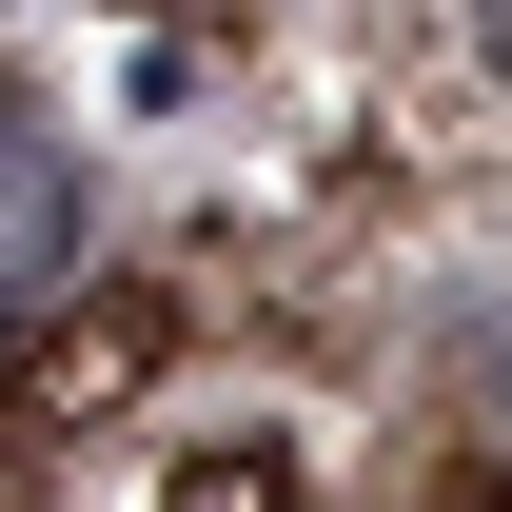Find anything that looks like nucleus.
Wrapping results in <instances>:
<instances>
[{"instance_id":"nucleus-1","label":"nucleus","mask_w":512,"mask_h":512,"mask_svg":"<svg viewBox=\"0 0 512 512\" xmlns=\"http://www.w3.org/2000/svg\"><path fill=\"white\" fill-rule=\"evenodd\" d=\"M60 276H79V158L0 119V316H40Z\"/></svg>"},{"instance_id":"nucleus-2","label":"nucleus","mask_w":512,"mask_h":512,"mask_svg":"<svg viewBox=\"0 0 512 512\" xmlns=\"http://www.w3.org/2000/svg\"><path fill=\"white\" fill-rule=\"evenodd\" d=\"M473 60H493V79H512V0H473Z\"/></svg>"},{"instance_id":"nucleus-3","label":"nucleus","mask_w":512,"mask_h":512,"mask_svg":"<svg viewBox=\"0 0 512 512\" xmlns=\"http://www.w3.org/2000/svg\"><path fill=\"white\" fill-rule=\"evenodd\" d=\"M0 20H20V0H0Z\"/></svg>"}]
</instances>
